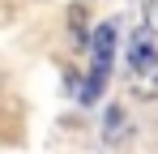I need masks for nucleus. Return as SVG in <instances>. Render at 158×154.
Wrapping results in <instances>:
<instances>
[{
	"instance_id": "obj_2",
	"label": "nucleus",
	"mask_w": 158,
	"mask_h": 154,
	"mask_svg": "<svg viewBox=\"0 0 158 154\" xmlns=\"http://www.w3.org/2000/svg\"><path fill=\"white\" fill-rule=\"evenodd\" d=\"M107 81H111V64H103V60H94V69H90V77L81 81V90H77V103H81V107H94V103L103 99Z\"/></svg>"
},
{
	"instance_id": "obj_3",
	"label": "nucleus",
	"mask_w": 158,
	"mask_h": 154,
	"mask_svg": "<svg viewBox=\"0 0 158 154\" xmlns=\"http://www.w3.org/2000/svg\"><path fill=\"white\" fill-rule=\"evenodd\" d=\"M90 47H94V60L111 64V60H115V22L94 26V34H90Z\"/></svg>"
},
{
	"instance_id": "obj_5",
	"label": "nucleus",
	"mask_w": 158,
	"mask_h": 154,
	"mask_svg": "<svg viewBox=\"0 0 158 154\" xmlns=\"http://www.w3.org/2000/svg\"><path fill=\"white\" fill-rule=\"evenodd\" d=\"M145 26L158 34V0H145Z\"/></svg>"
},
{
	"instance_id": "obj_1",
	"label": "nucleus",
	"mask_w": 158,
	"mask_h": 154,
	"mask_svg": "<svg viewBox=\"0 0 158 154\" xmlns=\"http://www.w3.org/2000/svg\"><path fill=\"white\" fill-rule=\"evenodd\" d=\"M128 90L145 103L158 99V47H154L150 26L132 30V39H128Z\"/></svg>"
},
{
	"instance_id": "obj_4",
	"label": "nucleus",
	"mask_w": 158,
	"mask_h": 154,
	"mask_svg": "<svg viewBox=\"0 0 158 154\" xmlns=\"http://www.w3.org/2000/svg\"><path fill=\"white\" fill-rule=\"evenodd\" d=\"M69 34H73L77 47H90V34H94V30L85 26V4H73V9H69Z\"/></svg>"
}]
</instances>
